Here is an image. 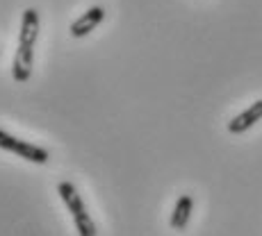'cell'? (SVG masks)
Listing matches in <instances>:
<instances>
[{"instance_id": "cell-3", "label": "cell", "mask_w": 262, "mask_h": 236, "mask_svg": "<svg viewBox=\"0 0 262 236\" xmlns=\"http://www.w3.org/2000/svg\"><path fill=\"white\" fill-rule=\"evenodd\" d=\"M103 21H105V9L100 7V5H94V7H89L80 18H75V21H73L71 37H75V39L87 37V34L94 32V30L98 28Z\"/></svg>"}, {"instance_id": "cell-4", "label": "cell", "mask_w": 262, "mask_h": 236, "mask_svg": "<svg viewBox=\"0 0 262 236\" xmlns=\"http://www.w3.org/2000/svg\"><path fill=\"white\" fill-rule=\"evenodd\" d=\"M32 66H34V48L30 46H21L18 43L16 55H14V62H12V75L16 82H28L30 75H32Z\"/></svg>"}, {"instance_id": "cell-6", "label": "cell", "mask_w": 262, "mask_h": 236, "mask_svg": "<svg viewBox=\"0 0 262 236\" xmlns=\"http://www.w3.org/2000/svg\"><path fill=\"white\" fill-rule=\"evenodd\" d=\"M39 37V12L34 7H28L21 18V32H18V43L21 46L34 48Z\"/></svg>"}, {"instance_id": "cell-2", "label": "cell", "mask_w": 262, "mask_h": 236, "mask_svg": "<svg viewBox=\"0 0 262 236\" xmlns=\"http://www.w3.org/2000/svg\"><path fill=\"white\" fill-rule=\"evenodd\" d=\"M0 148L7 150V152H14L16 157L25 159V162H32V164H46L50 159V152L46 148H39V145H34V143L21 141V139L7 134L5 129H0Z\"/></svg>"}, {"instance_id": "cell-1", "label": "cell", "mask_w": 262, "mask_h": 236, "mask_svg": "<svg viewBox=\"0 0 262 236\" xmlns=\"http://www.w3.org/2000/svg\"><path fill=\"white\" fill-rule=\"evenodd\" d=\"M57 193H59V198H62V202L67 204L78 234L80 236H96V223H94L92 216H89L87 204H84L82 195L78 193V189H75L71 182L64 179V182L57 184Z\"/></svg>"}, {"instance_id": "cell-5", "label": "cell", "mask_w": 262, "mask_h": 236, "mask_svg": "<svg viewBox=\"0 0 262 236\" xmlns=\"http://www.w3.org/2000/svg\"><path fill=\"white\" fill-rule=\"evenodd\" d=\"M258 120H262V100H255L249 109L237 114L233 120H228V132L230 134H244L253 127Z\"/></svg>"}, {"instance_id": "cell-7", "label": "cell", "mask_w": 262, "mask_h": 236, "mask_svg": "<svg viewBox=\"0 0 262 236\" xmlns=\"http://www.w3.org/2000/svg\"><path fill=\"white\" fill-rule=\"evenodd\" d=\"M191 212H194V198L191 195H180L178 200H176V207L173 212H171V229H178V232H183V229H187L189 225V218H191Z\"/></svg>"}]
</instances>
